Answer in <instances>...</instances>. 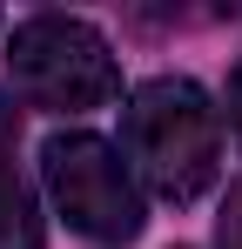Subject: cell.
Masks as SVG:
<instances>
[{"label":"cell","instance_id":"1","mask_svg":"<svg viewBox=\"0 0 242 249\" xmlns=\"http://www.w3.org/2000/svg\"><path fill=\"white\" fill-rule=\"evenodd\" d=\"M128 162L148 196L189 209L222 168V115L189 74H155L128 94Z\"/></svg>","mask_w":242,"mask_h":249},{"label":"cell","instance_id":"2","mask_svg":"<svg viewBox=\"0 0 242 249\" xmlns=\"http://www.w3.org/2000/svg\"><path fill=\"white\" fill-rule=\"evenodd\" d=\"M7 74L47 115H87L121 94L115 47L74 14H27L20 27H7Z\"/></svg>","mask_w":242,"mask_h":249},{"label":"cell","instance_id":"3","mask_svg":"<svg viewBox=\"0 0 242 249\" xmlns=\"http://www.w3.org/2000/svg\"><path fill=\"white\" fill-rule=\"evenodd\" d=\"M40 175H47L54 209L68 215V229H81L87 243H135L141 236V182L121 162L115 142H101L87 128L47 135Z\"/></svg>","mask_w":242,"mask_h":249},{"label":"cell","instance_id":"4","mask_svg":"<svg viewBox=\"0 0 242 249\" xmlns=\"http://www.w3.org/2000/svg\"><path fill=\"white\" fill-rule=\"evenodd\" d=\"M40 243H47V229H40L34 189L14 168H0V249H40Z\"/></svg>","mask_w":242,"mask_h":249},{"label":"cell","instance_id":"5","mask_svg":"<svg viewBox=\"0 0 242 249\" xmlns=\"http://www.w3.org/2000/svg\"><path fill=\"white\" fill-rule=\"evenodd\" d=\"M215 243H222V249H242V182L229 189V202H222V229H215Z\"/></svg>","mask_w":242,"mask_h":249},{"label":"cell","instance_id":"6","mask_svg":"<svg viewBox=\"0 0 242 249\" xmlns=\"http://www.w3.org/2000/svg\"><path fill=\"white\" fill-rule=\"evenodd\" d=\"M14 142H20V108L0 94V168H7V155H14Z\"/></svg>","mask_w":242,"mask_h":249},{"label":"cell","instance_id":"7","mask_svg":"<svg viewBox=\"0 0 242 249\" xmlns=\"http://www.w3.org/2000/svg\"><path fill=\"white\" fill-rule=\"evenodd\" d=\"M222 108H229V128H236V142H242V61H236V74H229V94H222Z\"/></svg>","mask_w":242,"mask_h":249}]
</instances>
